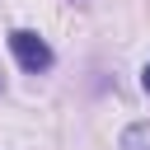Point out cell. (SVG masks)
Masks as SVG:
<instances>
[{
    "label": "cell",
    "instance_id": "cell-1",
    "mask_svg": "<svg viewBox=\"0 0 150 150\" xmlns=\"http://www.w3.org/2000/svg\"><path fill=\"white\" fill-rule=\"evenodd\" d=\"M9 52H14V61H19V70L23 75H42V70H52V47L33 33V28H14L9 33Z\"/></svg>",
    "mask_w": 150,
    "mask_h": 150
},
{
    "label": "cell",
    "instance_id": "cell-2",
    "mask_svg": "<svg viewBox=\"0 0 150 150\" xmlns=\"http://www.w3.org/2000/svg\"><path fill=\"white\" fill-rule=\"evenodd\" d=\"M122 150H150V122H131L122 131Z\"/></svg>",
    "mask_w": 150,
    "mask_h": 150
},
{
    "label": "cell",
    "instance_id": "cell-3",
    "mask_svg": "<svg viewBox=\"0 0 150 150\" xmlns=\"http://www.w3.org/2000/svg\"><path fill=\"white\" fill-rule=\"evenodd\" d=\"M141 89H145V98H150V61L141 66Z\"/></svg>",
    "mask_w": 150,
    "mask_h": 150
},
{
    "label": "cell",
    "instance_id": "cell-4",
    "mask_svg": "<svg viewBox=\"0 0 150 150\" xmlns=\"http://www.w3.org/2000/svg\"><path fill=\"white\" fill-rule=\"evenodd\" d=\"M0 89H5V75H0Z\"/></svg>",
    "mask_w": 150,
    "mask_h": 150
}]
</instances>
